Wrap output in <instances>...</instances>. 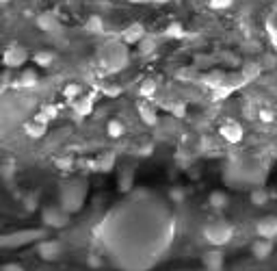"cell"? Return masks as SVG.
Instances as JSON below:
<instances>
[{"label":"cell","instance_id":"1","mask_svg":"<svg viewBox=\"0 0 277 271\" xmlns=\"http://www.w3.org/2000/svg\"><path fill=\"white\" fill-rule=\"evenodd\" d=\"M115 211L124 221L109 213L95 230L111 263L121 271H148L158 265L176 239V217L169 206L148 189H139Z\"/></svg>","mask_w":277,"mask_h":271},{"label":"cell","instance_id":"2","mask_svg":"<svg viewBox=\"0 0 277 271\" xmlns=\"http://www.w3.org/2000/svg\"><path fill=\"white\" fill-rule=\"evenodd\" d=\"M100 63L109 72H121L126 65H128V48L121 46L119 41H109L104 48H102Z\"/></svg>","mask_w":277,"mask_h":271},{"label":"cell","instance_id":"3","mask_svg":"<svg viewBox=\"0 0 277 271\" xmlns=\"http://www.w3.org/2000/svg\"><path fill=\"white\" fill-rule=\"evenodd\" d=\"M203 236H206V241L212 248H223V245H227L232 241V236H234V226L225 219H215V221H210V224H206Z\"/></svg>","mask_w":277,"mask_h":271},{"label":"cell","instance_id":"4","mask_svg":"<svg viewBox=\"0 0 277 271\" xmlns=\"http://www.w3.org/2000/svg\"><path fill=\"white\" fill-rule=\"evenodd\" d=\"M87 195V185L82 180H72L63 187L61 193V209L65 213H76L80 211L82 202H85Z\"/></svg>","mask_w":277,"mask_h":271},{"label":"cell","instance_id":"5","mask_svg":"<svg viewBox=\"0 0 277 271\" xmlns=\"http://www.w3.org/2000/svg\"><path fill=\"white\" fill-rule=\"evenodd\" d=\"M41 219L46 226H52V228H63V226H67V221H70V213H65L59 206H46V209L41 211Z\"/></svg>","mask_w":277,"mask_h":271},{"label":"cell","instance_id":"6","mask_svg":"<svg viewBox=\"0 0 277 271\" xmlns=\"http://www.w3.org/2000/svg\"><path fill=\"white\" fill-rule=\"evenodd\" d=\"M256 232H258L260 239H269V241L275 239L277 236V217H273V215L262 217V219L256 224Z\"/></svg>","mask_w":277,"mask_h":271},{"label":"cell","instance_id":"7","mask_svg":"<svg viewBox=\"0 0 277 271\" xmlns=\"http://www.w3.org/2000/svg\"><path fill=\"white\" fill-rule=\"evenodd\" d=\"M219 133H221V137L225 139L227 143H238L242 139V135H245V130H242V126L234 122V119H227V122L221 126Z\"/></svg>","mask_w":277,"mask_h":271},{"label":"cell","instance_id":"8","mask_svg":"<svg viewBox=\"0 0 277 271\" xmlns=\"http://www.w3.org/2000/svg\"><path fill=\"white\" fill-rule=\"evenodd\" d=\"M37 252H39V256L43 260H56L63 254V248L59 241H43V243H39Z\"/></svg>","mask_w":277,"mask_h":271},{"label":"cell","instance_id":"9","mask_svg":"<svg viewBox=\"0 0 277 271\" xmlns=\"http://www.w3.org/2000/svg\"><path fill=\"white\" fill-rule=\"evenodd\" d=\"M24 61H26V50L22 46H11L4 52V63L9 67H22Z\"/></svg>","mask_w":277,"mask_h":271},{"label":"cell","instance_id":"10","mask_svg":"<svg viewBox=\"0 0 277 271\" xmlns=\"http://www.w3.org/2000/svg\"><path fill=\"white\" fill-rule=\"evenodd\" d=\"M251 254H254V258H258V260H266L273 254V243H271L269 239H258L256 243L251 245Z\"/></svg>","mask_w":277,"mask_h":271},{"label":"cell","instance_id":"11","mask_svg":"<svg viewBox=\"0 0 277 271\" xmlns=\"http://www.w3.org/2000/svg\"><path fill=\"white\" fill-rule=\"evenodd\" d=\"M203 265L208 271H221L223 269V254L219 250H212L203 256Z\"/></svg>","mask_w":277,"mask_h":271},{"label":"cell","instance_id":"12","mask_svg":"<svg viewBox=\"0 0 277 271\" xmlns=\"http://www.w3.org/2000/svg\"><path fill=\"white\" fill-rule=\"evenodd\" d=\"M46 126H48V124L39 122V119H31V122L24 124V130H26V135H28L31 139H39V137H43V135H46Z\"/></svg>","mask_w":277,"mask_h":271},{"label":"cell","instance_id":"13","mask_svg":"<svg viewBox=\"0 0 277 271\" xmlns=\"http://www.w3.org/2000/svg\"><path fill=\"white\" fill-rule=\"evenodd\" d=\"M37 24H39V28H43V31L52 33L59 28V22H56V18L52 16V13H43V16L37 18Z\"/></svg>","mask_w":277,"mask_h":271},{"label":"cell","instance_id":"14","mask_svg":"<svg viewBox=\"0 0 277 271\" xmlns=\"http://www.w3.org/2000/svg\"><path fill=\"white\" fill-rule=\"evenodd\" d=\"M39 83V76H37L35 70H24L22 76H20V85L26 87V89H33V87H37Z\"/></svg>","mask_w":277,"mask_h":271},{"label":"cell","instance_id":"15","mask_svg":"<svg viewBox=\"0 0 277 271\" xmlns=\"http://www.w3.org/2000/svg\"><path fill=\"white\" fill-rule=\"evenodd\" d=\"M208 204H210L212 209H217V211L225 209V206H227V195H225L223 191H215V193H210V197H208Z\"/></svg>","mask_w":277,"mask_h":271},{"label":"cell","instance_id":"16","mask_svg":"<svg viewBox=\"0 0 277 271\" xmlns=\"http://www.w3.org/2000/svg\"><path fill=\"white\" fill-rule=\"evenodd\" d=\"M91 109H93V100L91 98H80V100H76L74 102V111L78 115H89Z\"/></svg>","mask_w":277,"mask_h":271},{"label":"cell","instance_id":"17","mask_svg":"<svg viewBox=\"0 0 277 271\" xmlns=\"http://www.w3.org/2000/svg\"><path fill=\"white\" fill-rule=\"evenodd\" d=\"M266 31H269L271 39H273V43L277 46V9L266 18Z\"/></svg>","mask_w":277,"mask_h":271},{"label":"cell","instance_id":"18","mask_svg":"<svg viewBox=\"0 0 277 271\" xmlns=\"http://www.w3.org/2000/svg\"><path fill=\"white\" fill-rule=\"evenodd\" d=\"M106 133H109L113 139H117V137L124 135V124H121L119 119H111L109 126H106Z\"/></svg>","mask_w":277,"mask_h":271},{"label":"cell","instance_id":"19","mask_svg":"<svg viewBox=\"0 0 277 271\" xmlns=\"http://www.w3.org/2000/svg\"><path fill=\"white\" fill-rule=\"evenodd\" d=\"M141 37H143V28H141V26H132V28H128V31L124 33V39L128 43L141 41Z\"/></svg>","mask_w":277,"mask_h":271},{"label":"cell","instance_id":"20","mask_svg":"<svg viewBox=\"0 0 277 271\" xmlns=\"http://www.w3.org/2000/svg\"><path fill=\"white\" fill-rule=\"evenodd\" d=\"M139 115H141V117H143V122L148 124V126H154V124L158 122L156 113H154V111H149L148 106H139Z\"/></svg>","mask_w":277,"mask_h":271},{"label":"cell","instance_id":"21","mask_svg":"<svg viewBox=\"0 0 277 271\" xmlns=\"http://www.w3.org/2000/svg\"><path fill=\"white\" fill-rule=\"evenodd\" d=\"M52 61H55V55H52V52H48V50H41V52H37V55H35V63H37V65L48 67Z\"/></svg>","mask_w":277,"mask_h":271},{"label":"cell","instance_id":"22","mask_svg":"<svg viewBox=\"0 0 277 271\" xmlns=\"http://www.w3.org/2000/svg\"><path fill=\"white\" fill-rule=\"evenodd\" d=\"M251 202H254L256 206H262L269 202V195H266V191H262V189H256V191H251Z\"/></svg>","mask_w":277,"mask_h":271},{"label":"cell","instance_id":"23","mask_svg":"<svg viewBox=\"0 0 277 271\" xmlns=\"http://www.w3.org/2000/svg\"><path fill=\"white\" fill-rule=\"evenodd\" d=\"M113 165H115V156H113V154H104V156L100 158V169H102V172L113 169Z\"/></svg>","mask_w":277,"mask_h":271},{"label":"cell","instance_id":"24","mask_svg":"<svg viewBox=\"0 0 277 271\" xmlns=\"http://www.w3.org/2000/svg\"><path fill=\"white\" fill-rule=\"evenodd\" d=\"M63 94H65V98L74 100V98H78V96H80V87H78V85H67Z\"/></svg>","mask_w":277,"mask_h":271},{"label":"cell","instance_id":"25","mask_svg":"<svg viewBox=\"0 0 277 271\" xmlns=\"http://www.w3.org/2000/svg\"><path fill=\"white\" fill-rule=\"evenodd\" d=\"M154 91H156V85H154L152 80H145L143 87H141V94H143V96H152Z\"/></svg>","mask_w":277,"mask_h":271},{"label":"cell","instance_id":"26","mask_svg":"<svg viewBox=\"0 0 277 271\" xmlns=\"http://www.w3.org/2000/svg\"><path fill=\"white\" fill-rule=\"evenodd\" d=\"M230 4H232V0H210L212 9H225V7H230Z\"/></svg>","mask_w":277,"mask_h":271},{"label":"cell","instance_id":"27","mask_svg":"<svg viewBox=\"0 0 277 271\" xmlns=\"http://www.w3.org/2000/svg\"><path fill=\"white\" fill-rule=\"evenodd\" d=\"M87 28H89V31H102V22H100V18H91L89 24H87Z\"/></svg>","mask_w":277,"mask_h":271},{"label":"cell","instance_id":"28","mask_svg":"<svg viewBox=\"0 0 277 271\" xmlns=\"http://www.w3.org/2000/svg\"><path fill=\"white\" fill-rule=\"evenodd\" d=\"M43 117H46L48 119V122H50V119L52 117H55V115H56V109H55V106H46V109H43Z\"/></svg>","mask_w":277,"mask_h":271},{"label":"cell","instance_id":"29","mask_svg":"<svg viewBox=\"0 0 277 271\" xmlns=\"http://www.w3.org/2000/svg\"><path fill=\"white\" fill-rule=\"evenodd\" d=\"M260 119L264 124H271L273 122V115H271V111H260Z\"/></svg>","mask_w":277,"mask_h":271},{"label":"cell","instance_id":"30","mask_svg":"<svg viewBox=\"0 0 277 271\" xmlns=\"http://www.w3.org/2000/svg\"><path fill=\"white\" fill-rule=\"evenodd\" d=\"M2 271H24V267H20V265H4Z\"/></svg>","mask_w":277,"mask_h":271},{"label":"cell","instance_id":"31","mask_svg":"<svg viewBox=\"0 0 277 271\" xmlns=\"http://www.w3.org/2000/svg\"><path fill=\"white\" fill-rule=\"evenodd\" d=\"M152 48H154V43H149V41H143V43H141V50H143L145 55H148V52L152 50Z\"/></svg>","mask_w":277,"mask_h":271},{"label":"cell","instance_id":"32","mask_svg":"<svg viewBox=\"0 0 277 271\" xmlns=\"http://www.w3.org/2000/svg\"><path fill=\"white\" fill-rule=\"evenodd\" d=\"M56 165H59V167H70V165H72V158H63V161H56Z\"/></svg>","mask_w":277,"mask_h":271},{"label":"cell","instance_id":"33","mask_svg":"<svg viewBox=\"0 0 277 271\" xmlns=\"http://www.w3.org/2000/svg\"><path fill=\"white\" fill-rule=\"evenodd\" d=\"M4 2H9V0H0V4H4Z\"/></svg>","mask_w":277,"mask_h":271}]
</instances>
